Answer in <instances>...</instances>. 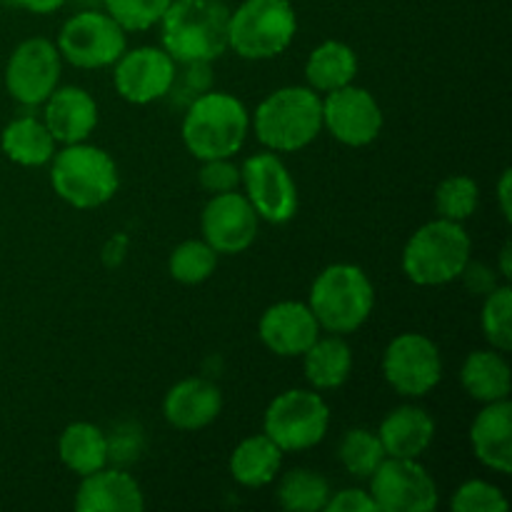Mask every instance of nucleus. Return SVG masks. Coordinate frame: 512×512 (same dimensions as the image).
I'll use <instances>...</instances> for the list:
<instances>
[{
    "label": "nucleus",
    "instance_id": "20e7f679",
    "mask_svg": "<svg viewBox=\"0 0 512 512\" xmlns=\"http://www.w3.org/2000/svg\"><path fill=\"white\" fill-rule=\"evenodd\" d=\"M308 305L320 330L350 335L363 328L375 308V288L363 268L353 263H333L320 270L310 285Z\"/></svg>",
    "mask_w": 512,
    "mask_h": 512
},
{
    "label": "nucleus",
    "instance_id": "4468645a",
    "mask_svg": "<svg viewBox=\"0 0 512 512\" xmlns=\"http://www.w3.org/2000/svg\"><path fill=\"white\" fill-rule=\"evenodd\" d=\"M383 108L370 90L350 83L323 95V130L348 148L375 143L383 130Z\"/></svg>",
    "mask_w": 512,
    "mask_h": 512
},
{
    "label": "nucleus",
    "instance_id": "f704fd0d",
    "mask_svg": "<svg viewBox=\"0 0 512 512\" xmlns=\"http://www.w3.org/2000/svg\"><path fill=\"white\" fill-rule=\"evenodd\" d=\"M450 508L455 512H505L510 503L498 485L488 483V480H465L455 490Z\"/></svg>",
    "mask_w": 512,
    "mask_h": 512
},
{
    "label": "nucleus",
    "instance_id": "7c9ffc66",
    "mask_svg": "<svg viewBox=\"0 0 512 512\" xmlns=\"http://www.w3.org/2000/svg\"><path fill=\"white\" fill-rule=\"evenodd\" d=\"M218 258L220 255L215 253L203 238L183 240V243L170 253V278L180 285L205 283L208 278H213L215 268H218Z\"/></svg>",
    "mask_w": 512,
    "mask_h": 512
},
{
    "label": "nucleus",
    "instance_id": "cd10ccee",
    "mask_svg": "<svg viewBox=\"0 0 512 512\" xmlns=\"http://www.w3.org/2000/svg\"><path fill=\"white\" fill-rule=\"evenodd\" d=\"M58 455L60 463L75 473L78 478L95 473V470L105 468L108 460V433L100 430L93 423H70L68 428L60 433L58 440Z\"/></svg>",
    "mask_w": 512,
    "mask_h": 512
},
{
    "label": "nucleus",
    "instance_id": "5701e85b",
    "mask_svg": "<svg viewBox=\"0 0 512 512\" xmlns=\"http://www.w3.org/2000/svg\"><path fill=\"white\" fill-rule=\"evenodd\" d=\"M460 385L475 403H498L510 398L512 373L505 360V353L495 348L475 350L463 360L460 368Z\"/></svg>",
    "mask_w": 512,
    "mask_h": 512
},
{
    "label": "nucleus",
    "instance_id": "4be33fe9",
    "mask_svg": "<svg viewBox=\"0 0 512 512\" xmlns=\"http://www.w3.org/2000/svg\"><path fill=\"white\" fill-rule=\"evenodd\" d=\"M375 433L388 458L420 460L435 440V420L425 408L400 405L385 415Z\"/></svg>",
    "mask_w": 512,
    "mask_h": 512
},
{
    "label": "nucleus",
    "instance_id": "c756f323",
    "mask_svg": "<svg viewBox=\"0 0 512 512\" xmlns=\"http://www.w3.org/2000/svg\"><path fill=\"white\" fill-rule=\"evenodd\" d=\"M385 458H388V455H385V448L375 430L350 428L348 433L340 438L338 460L350 478L368 480L370 475L380 468V463H383Z\"/></svg>",
    "mask_w": 512,
    "mask_h": 512
},
{
    "label": "nucleus",
    "instance_id": "4c0bfd02",
    "mask_svg": "<svg viewBox=\"0 0 512 512\" xmlns=\"http://www.w3.org/2000/svg\"><path fill=\"white\" fill-rule=\"evenodd\" d=\"M143 453V435L138 425H118L113 435H108V460L118 468L135 463Z\"/></svg>",
    "mask_w": 512,
    "mask_h": 512
},
{
    "label": "nucleus",
    "instance_id": "a19ab883",
    "mask_svg": "<svg viewBox=\"0 0 512 512\" xmlns=\"http://www.w3.org/2000/svg\"><path fill=\"white\" fill-rule=\"evenodd\" d=\"M15 8L20 10H28L33 15H50V13H58L63 5H68L70 0H10Z\"/></svg>",
    "mask_w": 512,
    "mask_h": 512
},
{
    "label": "nucleus",
    "instance_id": "39448f33",
    "mask_svg": "<svg viewBox=\"0 0 512 512\" xmlns=\"http://www.w3.org/2000/svg\"><path fill=\"white\" fill-rule=\"evenodd\" d=\"M50 185L75 210H95L110 203L120 188L113 155L90 143L63 145L50 160Z\"/></svg>",
    "mask_w": 512,
    "mask_h": 512
},
{
    "label": "nucleus",
    "instance_id": "a878e982",
    "mask_svg": "<svg viewBox=\"0 0 512 512\" xmlns=\"http://www.w3.org/2000/svg\"><path fill=\"white\" fill-rule=\"evenodd\" d=\"M0 148H3L5 158L13 160L15 165H23V168H43V165H48L53 160L58 143L50 135V130L45 128L43 118L20 115V118H13L3 128Z\"/></svg>",
    "mask_w": 512,
    "mask_h": 512
},
{
    "label": "nucleus",
    "instance_id": "b1692460",
    "mask_svg": "<svg viewBox=\"0 0 512 512\" xmlns=\"http://www.w3.org/2000/svg\"><path fill=\"white\" fill-rule=\"evenodd\" d=\"M305 380L313 390H338L353 373V350L345 335H323L303 355Z\"/></svg>",
    "mask_w": 512,
    "mask_h": 512
},
{
    "label": "nucleus",
    "instance_id": "473e14b6",
    "mask_svg": "<svg viewBox=\"0 0 512 512\" xmlns=\"http://www.w3.org/2000/svg\"><path fill=\"white\" fill-rule=\"evenodd\" d=\"M480 205V188L470 175H448L435 188V210L438 218L465 223L473 218Z\"/></svg>",
    "mask_w": 512,
    "mask_h": 512
},
{
    "label": "nucleus",
    "instance_id": "f257e3e1",
    "mask_svg": "<svg viewBox=\"0 0 512 512\" xmlns=\"http://www.w3.org/2000/svg\"><path fill=\"white\" fill-rule=\"evenodd\" d=\"M250 130L265 150L298 153L323 133V95L310 85L273 90L250 115Z\"/></svg>",
    "mask_w": 512,
    "mask_h": 512
},
{
    "label": "nucleus",
    "instance_id": "412c9836",
    "mask_svg": "<svg viewBox=\"0 0 512 512\" xmlns=\"http://www.w3.org/2000/svg\"><path fill=\"white\" fill-rule=\"evenodd\" d=\"M470 445L480 465L500 475L512 473V405L485 403L470 425Z\"/></svg>",
    "mask_w": 512,
    "mask_h": 512
},
{
    "label": "nucleus",
    "instance_id": "6e6552de",
    "mask_svg": "<svg viewBox=\"0 0 512 512\" xmlns=\"http://www.w3.org/2000/svg\"><path fill=\"white\" fill-rule=\"evenodd\" d=\"M330 430V405L318 390H285L263 415V433L283 453H303L325 440Z\"/></svg>",
    "mask_w": 512,
    "mask_h": 512
},
{
    "label": "nucleus",
    "instance_id": "58836bf2",
    "mask_svg": "<svg viewBox=\"0 0 512 512\" xmlns=\"http://www.w3.org/2000/svg\"><path fill=\"white\" fill-rule=\"evenodd\" d=\"M465 283V288H468L470 295H478V298H485V295L490 293V290L498 288L500 283H508V280H500L498 278V270L490 268V265L480 263V260H468V265L463 268V273H460V278Z\"/></svg>",
    "mask_w": 512,
    "mask_h": 512
},
{
    "label": "nucleus",
    "instance_id": "9b49d317",
    "mask_svg": "<svg viewBox=\"0 0 512 512\" xmlns=\"http://www.w3.org/2000/svg\"><path fill=\"white\" fill-rule=\"evenodd\" d=\"M383 378L403 398H425L443 380L440 348L423 333H400L383 353Z\"/></svg>",
    "mask_w": 512,
    "mask_h": 512
},
{
    "label": "nucleus",
    "instance_id": "9d476101",
    "mask_svg": "<svg viewBox=\"0 0 512 512\" xmlns=\"http://www.w3.org/2000/svg\"><path fill=\"white\" fill-rule=\"evenodd\" d=\"M240 188L260 220L285 225L298 213V185L278 153L263 150L240 165Z\"/></svg>",
    "mask_w": 512,
    "mask_h": 512
},
{
    "label": "nucleus",
    "instance_id": "ddd939ff",
    "mask_svg": "<svg viewBox=\"0 0 512 512\" xmlns=\"http://www.w3.org/2000/svg\"><path fill=\"white\" fill-rule=\"evenodd\" d=\"M63 58L53 40L28 38L10 53L5 63V88L15 103L38 108L60 85Z\"/></svg>",
    "mask_w": 512,
    "mask_h": 512
},
{
    "label": "nucleus",
    "instance_id": "1a4fd4ad",
    "mask_svg": "<svg viewBox=\"0 0 512 512\" xmlns=\"http://www.w3.org/2000/svg\"><path fill=\"white\" fill-rule=\"evenodd\" d=\"M55 45L63 63L73 68H113L115 60L128 50V33L103 8H83L65 20Z\"/></svg>",
    "mask_w": 512,
    "mask_h": 512
},
{
    "label": "nucleus",
    "instance_id": "423d86ee",
    "mask_svg": "<svg viewBox=\"0 0 512 512\" xmlns=\"http://www.w3.org/2000/svg\"><path fill=\"white\" fill-rule=\"evenodd\" d=\"M470 258H473V240L465 225L435 218L410 235L400 263L410 283L438 288L458 280Z\"/></svg>",
    "mask_w": 512,
    "mask_h": 512
},
{
    "label": "nucleus",
    "instance_id": "72a5a7b5",
    "mask_svg": "<svg viewBox=\"0 0 512 512\" xmlns=\"http://www.w3.org/2000/svg\"><path fill=\"white\" fill-rule=\"evenodd\" d=\"M173 0H103V10L125 30L143 33L160 23Z\"/></svg>",
    "mask_w": 512,
    "mask_h": 512
},
{
    "label": "nucleus",
    "instance_id": "c85d7f7f",
    "mask_svg": "<svg viewBox=\"0 0 512 512\" xmlns=\"http://www.w3.org/2000/svg\"><path fill=\"white\" fill-rule=\"evenodd\" d=\"M330 483L325 475L310 468H293L278 480V498L280 508L288 512H320L325 510L330 500Z\"/></svg>",
    "mask_w": 512,
    "mask_h": 512
},
{
    "label": "nucleus",
    "instance_id": "2f4dec72",
    "mask_svg": "<svg viewBox=\"0 0 512 512\" xmlns=\"http://www.w3.org/2000/svg\"><path fill=\"white\" fill-rule=\"evenodd\" d=\"M480 328L490 348L510 353L512 348V290L508 283H500L483 298L480 310Z\"/></svg>",
    "mask_w": 512,
    "mask_h": 512
},
{
    "label": "nucleus",
    "instance_id": "e433bc0d",
    "mask_svg": "<svg viewBox=\"0 0 512 512\" xmlns=\"http://www.w3.org/2000/svg\"><path fill=\"white\" fill-rule=\"evenodd\" d=\"M198 183L205 193L220 195L240 188V165L233 158H213L203 160L198 170Z\"/></svg>",
    "mask_w": 512,
    "mask_h": 512
},
{
    "label": "nucleus",
    "instance_id": "bb28decb",
    "mask_svg": "<svg viewBox=\"0 0 512 512\" xmlns=\"http://www.w3.org/2000/svg\"><path fill=\"white\" fill-rule=\"evenodd\" d=\"M358 55L343 40H325L305 60V85L325 95L355 83Z\"/></svg>",
    "mask_w": 512,
    "mask_h": 512
},
{
    "label": "nucleus",
    "instance_id": "aec40b11",
    "mask_svg": "<svg viewBox=\"0 0 512 512\" xmlns=\"http://www.w3.org/2000/svg\"><path fill=\"white\" fill-rule=\"evenodd\" d=\"M223 413V393L213 380L185 378L163 398V418L183 433H198Z\"/></svg>",
    "mask_w": 512,
    "mask_h": 512
},
{
    "label": "nucleus",
    "instance_id": "37998d69",
    "mask_svg": "<svg viewBox=\"0 0 512 512\" xmlns=\"http://www.w3.org/2000/svg\"><path fill=\"white\" fill-rule=\"evenodd\" d=\"M498 273L503 275V280H510V273H512V268H510V243H505L503 250H500V270H498Z\"/></svg>",
    "mask_w": 512,
    "mask_h": 512
},
{
    "label": "nucleus",
    "instance_id": "f8f14e48",
    "mask_svg": "<svg viewBox=\"0 0 512 512\" xmlns=\"http://www.w3.org/2000/svg\"><path fill=\"white\" fill-rule=\"evenodd\" d=\"M368 483L378 512H433L440 503L438 483L413 458H385Z\"/></svg>",
    "mask_w": 512,
    "mask_h": 512
},
{
    "label": "nucleus",
    "instance_id": "7ed1b4c3",
    "mask_svg": "<svg viewBox=\"0 0 512 512\" xmlns=\"http://www.w3.org/2000/svg\"><path fill=\"white\" fill-rule=\"evenodd\" d=\"M250 135V110L240 98L225 90L198 95L185 105L180 138L195 160L233 158Z\"/></svg>",
    "mask_w": 512,
    "mask_h": 512
},
{
    "label": "nucleus",
    "instance_id": "f03ea898",
    "mask_svg": "<svg viewBox=\"0 0 512 512\" xmlns=\"http://www.w3.org/2000/svg\"><path fill=\"white\" fill-rule=\"evenodd\" d=\"M230 8L223 0H173L160 18V48L175 63H215L228 53Z\"/></svg>",
    "mask_w": 512,
    "mask_h": 512
},
{
    "label": "nucleus",
    "instance_id": "f3484780",
    "mask_svg": "<svg viewBox=\"0 0 512 512\" xmlns=\"http://www.w3.org/2000/svg\"><path fill=\"white\" fill-rule=\"evenodd\" d=\"M320 323L308 303L280 300L270 305L258 323V335L265 348L278 358H300L320 338Z\"/></svg>",
    "mask_w": 512,
    "mask_h": 512
},
{
    "label": "nucleus",
    "instance_id": "6ab92c4d",
    "mask_svg": "<svg viewBox=\"0 0 512 512\" xmlns=\"http://www.w3.org/2000/svg\"><path fill=\"white\" fill-rule=\"evenodd\" d=\"M143 508V488L125 468L105 465L80 478L78 493H75L78 512H140Z\"/></svg>",
    "mask_w": 512,
    "mask_h": 512
},
{
    "label": "nucleus",
    "instance_id": "2eb2a0df",
    "mask_svg": "<svg viewBox=\"0 0 512 512\" xmlns=\"http://www.w3.org/2000/svg\"><path fill=\"white\" fill-rule=\"evenodd\" d=\"M178 63L160 45H140L125 50L113 63L115 93L133 105H150L165 100L173 85Z\"/></svg>",
    "mask_w": 512,
    "mask_h": 512
},
{
    "label": "nucleus",
    "instance_id": "ea45409f",
    "mask_svg": "<svg viewBox=\"0 0 512 512\" xmlns=\"http://www.w3.org/2000/svg\"><path fill=\"white\" fill-rule=\"evenodd\" d=\"M328 512H378L368 490L363 488H343L338 493H330Z\"/></svg>",
    "mask_w": 512,
    "mask_h": 512
},
{
    "label": "nucleus",
    "instance_id": "c9c22d12",
    "mask_svg": "<svg viewBox=\"0 0 512 512\" xmlns=\"http://www.w3.org/2000/svg\"><path fill=\"white\" fill-rule=\"evenodd\" d=\"M210 65L213 63H180L178 70H175L173 85H170L165 98L185 108L198 95L208 93L213 88V68Z\"/></svg>",
    "mask_w": 512,
    "mask_h": 512
},
{
    "label": "nucleus",
    "instance_id": "393cba45",
    "mask_svg": "<svg viewBox=\"0 0 512 512\" xmlns=\"http://www.w3.org/2000/svg\"><path fill=\"white\" fill-rule=\"evenodd\" d=\"M283 450L265 433L250 435L235 445L230 455V475L243 488H268L283 468Z\"/></svg>",
    "mask_w": 512,
    "mask_h": 512
},
{
    "label": "nucleus",
    "instance_id": "79ce46f5",
    "mask_svg": "<svg viewBox=\"0 0 512 512\" xmlns=\"http://www.w3.org/2000/svg\"><path fill=\"white\" fill-rule=\"evenodd\" d=\"M510 170H503L500 175V183H498V200H500V213H503L505 220H510Z\"/></svg>",
    "mask_w": 512,
    "mask_h": 512
},
{
    "label": "nucleus",
    "instance_id": "a211bd4d",
    "mask_svg": "<svg viewBox=\"0 0 512 512\" xmlns=\"http://www.w3.org/2000/svg\"><path fill=\"white\" fill-rule=\"evenodd\" d=\"M98 103L80 85H58L43 103V123L58 145L83 143L98 128Z\"/></svg>",
    "mask_w": 512,
    "mask_h": 512
},
{
    "label": "nucleus",
    "instance_id": "dca6fc26",
    "mask_svg": "<svg viewBox=\"0 0 512 512\" xmlns=\"http://www.w3.org/2000/svg\"><path fill=\"white\" fill-rule=\"evenodd\" d=\"M260 218L250 200L238 190L210 195L200 215L203 240L218 255H240L258 238Z\"/></svg>",
    "mask_w": 512,
    "mask_h": 512
},
{
    "label": "nucleus",
    "instance_id": "0eeeda50",
    "mask_svg": "<svg viewBox=\"0 0 512 512\" xmlns=\"http://www.w3.org/2000/svg\"><path fill=\"white\" fill-rule=\"evenodd\" d=\"M298 33V13L290 0H243L230 10L228 50L243 60L283 55Z\"/></svg>",
    "mask_w": 512,
    "mask_h": 512
}]
</instances>
